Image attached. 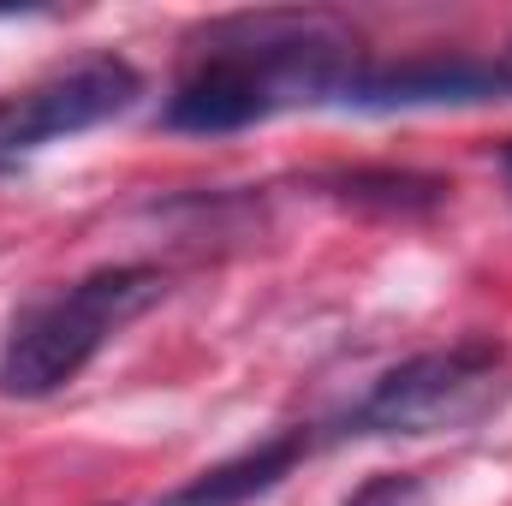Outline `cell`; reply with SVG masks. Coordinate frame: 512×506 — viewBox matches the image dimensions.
<instances>
[{
	"mask_svg": "<svg viewBox=\"0 0 512 506\" xmlns=\"http://www.w3.org/2000/svg\"><path fill=\"white\" fill-rule=\"evenodd\" d=\"M191 66L167 96L173 131H239L280 108L346 102L364 54L322 12H239L191 42Z\"/></svg>",
	"mask_w": 512,
	"mask_h": 506,
	"instance_id": "obj_1",
	"label": "cell"
},
{
	"mask_svg": "<svg viewBox=\"0 0 512 506\" xmlns=\"http://www.w3.org/2000/svg\"><path fill=\"white\" fill-rule=\"evenodd\" d=\"M161 286L167 280L155 268H96V274L48 292L6 334L0 393H12V399L60 393L66 381H78L90 370V358L126 328L131 316H143L161 298Z\"/></svg>",
	"mask_w": 512,
	"mask_h": 506,
	"instance_id": "obj_2",
	"label": "cell"
},
{
	"mask_svg": "<svg viewBox=\"0 0 512 506\" xmlns=\"http://www.w3.org/2000/svg\"><path fill=\"white\" fill-rule=\"evenodd\" d=\"M512 393V358L495 340H459L387 370L346 417V435H453L477 429Z\"/></svg>",
	"mask_w": 512,
	"mask_h": 506,
	"instance_id": "obj_3",
	"label": "cell"
},
{
	"mask_svg": "<svg viewBox=\"0 0 512 506\" xmlns=\"http://www.w3.org/2000/svg\"><path fill=\"white\" fill-rule=\"evenodd\" d=\"M137 90H143V78L114 54H90V60L48 72L24 96L0 102V167L24 161L30 149H42L54 137H72V131H90L114 114H126Z\"/></svg>",
	"mask_w": 512,
	"mask_h": 506,
	"instance_id": "obj_4",
	"label": "cell"
},
{
	"mask_svg": "<svg viewBox=\"0 0 512 506\" xmlns=\"http://www.w3.org/2000/svg\"><path fill=\"white\" fill-rule=\"evenodd\" d=\"M501 90V66L477 60H405V66H370L358 72L346 108H423V102H483Z\"/></svg>",
	"mask_w": 512,
	"mask_h": 506,
	"instance_id": "obj_5",
	"label": "cell"
},
{
	"mask_svg": "<svg viewBox=\"0 0 512 506\" xmlns=\"http://www.w3.org/2000/svg\"><path fill=\"white\" fill-rule=\"evenodd\" d=\"M298 459H304V429H286V435L251 447V453H239V459H227V465L191 477L185 489H173L161 506H245V501H256V495H268Z\"/></svg>",
	"mask_w": 512,
	"mask_h": 506,
	"instance_id": "obj_6",
	"label": "cell"
},
{
	"mask_svg": "<svg viewBox=\"0 0 512 506\" xmlns=\"http://www.w3.org/2000/svg\"><path fill=\"white\" fill-rule=\"evenodd\" d=\"M346 506H429V489H423V477H411V471H382V477H370L364 489H352Z\"/></svg>",
	"mask_w": 512,
	"mask_h": 506,
	"instance_id": "obj_7",
	"label": "cell"
},
{
	"mask_svg": "<svg viewBox=\"0 0 512 506\" xmlns=\"http://www.w3.org/2000/svg\"><path fill=\"white\" fill-rule=\"evenodd\" d=\"M501 84L512 90V48H507V60H501Z\"/></svg>",
	"mask_w": 512,
	"mask_h": 506,
	"instance_id": "obj_8",
	"label": "cell"
},
{
	"mask_svg": "<svg viewBox=\"0 0 512 506\" xmlns=\"http://www.w3.org/2000/svg\"><path fill=\"white\" fill-rule=\"evenodd\" d=\"M501 167H507V185H512V143L501 149Z\"/></svg>",
	"mask_w": 512,
	"mask_h": 506,
	"instance_id": "obj_9",
	"label": "cell"
}]
</instances>
